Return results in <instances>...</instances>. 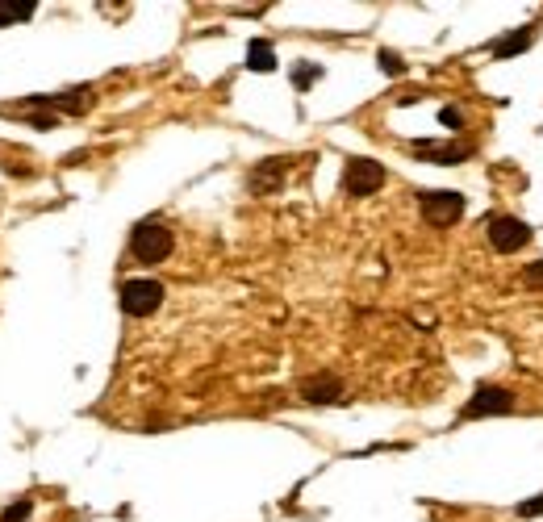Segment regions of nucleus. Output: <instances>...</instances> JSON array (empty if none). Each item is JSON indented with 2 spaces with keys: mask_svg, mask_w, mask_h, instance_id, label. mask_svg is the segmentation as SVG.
Masks as SVG:
<instances>
[{
  "mask_svg": "<svg viewBox=\"0 0 543 522\" xmlns=\"http://www.w3.org/2000/svg\"><path fill=\"white\" fill-rule=\"evenodd\" d=\"M172 247H176V234L159 218H147L130 230V255L138 264H163V259L172 255Z\"/></svg>",
  "mask_w": 543,
  "mask_h": 522,
  "instance_id": "1",
  "label": "nucleus"
},
{
  "mask_svg": "<svg viewBox=\"0 0 543 522\" xmlns=\"http://www.w3.org/2000/svg\"><path fill=\"white\" fill-rule=\"evenodd\" d=\"M418 213L422 222L435 226V230H447L464 218V197L460 193H447V188H427V193H418Z\"/></svg>",
  "mask_w": 543,
  "mask_h": 522,
  "instance_id": "2",
  "label": "nucleus"
},
{
  "mask_svg": "<svg viewBox=\"0 0 543 522\" xmlns=\"http://www.w3.org/2000/svg\"><path fill=\"white\" fill-rule=\"evenodd\" d=\"M485 239L498 255H514L531 243V226L523 218H510V213H498V218L485 222Z\"/></svg>",
  "mask_w": 543,
  "mask_h": 522,
  "instance_id": "3",
  "label": "nucleus"
},
{
  "mask_svg": "<svg viewBox=\"0 0 543 522\" xmlns=\"http://www.w3.org/2000/svg\"><path fill=\"white\" fill-rule=\"evenodd\" d=\"M163 305V284L151 280V276H134L122 284V310L130 318H147Z\"/></svg>",
  "mask_w": 543,
  "mask_h": 522,
  "instance_id": "4",
  "label": "nucleus"
},
{
  "mask_svg": "<svg viewBox=\"0 0 543 522\" xmlns=\"http://www.w3.org/2000/svg\"><path fill=\"white\" fill-rule=\"evenodd\" d=\"M514 414V393L498 389V385H481L468 397V406L460 410V422H477V418H502Z\"/></svg>",
  "mask_w": 543,
  "mask_h": 522,
  "instance_id": "5",
  "label": "nucleus"
},
{
  "mask_svg": "<svg viewBox=\"0 0 543 522\" xmlns=\"http://www.w3.org/2000/svg\"><path fill=\"white\" fill-rule=\"evenodd\" d=\"M381 184H385V168L376 159H347L343 163V188L351 197H372V193H381Z\"/></svg>",
  "mask_w": 543,
  "mask_h": 522,
  "instance_id": "6",
  "label": "nucleus"
},
{
  "mask_svg": "<svg viewBox=\"0 0 543 522\" xmlns=\"http://www.w3.org/2000/svg\"><path fill=\"white\" fill-rule=\"evenodd\" d=\"M289 168H293V159H285V155H272V159H259L255 168H251V180H247V188L255 197H264V193H276L280 184H285V176H289Z\"/></svg>",
  "mask_w": 543,
  "mask_h": 522,
  "instance_id": "7",
  "label": "nucleus"
},
{
  "mask_svg": "<svg viewBox=\"0 0 543 522\" xmlns=\"http://www.w3.org/2000/svg\"><path fill=\"white\" fill-rule=\"evenodd\" d=\"M301 397L310 401V406H330V401L343 397V381L335 372H322V376H310V381L301 385Z\"/></svg>",
  "mask_w": 543,
  "mask_h": 522,
  "instance_id": "8",
  "label": "nucleus"
},
{
  "mask_svg": "<svg viewBox=\"0 0 543 522\" xmlns=\"http://www.w3.org/2000/svg\"><path fill=\"white\" fill-rule=\"evenodd\" d=\"M34 105H51V109H63V113H88L92 105V88H67L59 97H30Z\"/></svg>",
  "mask_w": 543,
  "mask_h": 522,
  "instance_id": "9",
  "label": "nucleus"
},
{
  "mask_svg": "<svg viewBox=\"0 0 543 522\" xmlns=\"http://www.w3.org/2000/svg\"><path fill=\"white\" fill-rule=\"evenodd\" d=\"M410 155H418V159H427V163H464V159H472V142H447V147H410Z\"/></svg>",
  "mask_w": 543,
  "mask_h": 522,
  "instance_id": "10",
  "label": "nucleus"
},
{
  "mask_svg": "<svg viewBox=\"0 0 543 522\" xmlns=\"http://www.w3.org/2000/svg\"><path fill=\"white\" fill-rule=\"evenodd\" d=\"M531 42H535V30L523 26V30H510L498 46H493V59H514V55H527L531 51Z\"/></svg>",
  "mask_w": 543,
  "mask_h": 522,
  "instance_id": "11",
  "label": "nucleus"
},
{
  "mask_svg": "<svg viewBox=\"0 0 543 522\" xmlns=\"http://www.w3.org/2000/svg\"><path fill=\"white\" fill-rule=\"evenodd\" d=\"M247 67H251V71H276V51H272L268 38H255V42L247 46Z\"/></svg>",
  "mask_w": 543,
  "mask_h": 522,
  "instance_id": "12",
  "label": "nucleus"
},
{
  "mask_svg": "<svg viewBox=\"0 0 543 522\" xmlns=\"http://www.w3.org/2000/svg\"><path fill=\"white\" fill-rule=\"evenodd\" d=\"M322 80V67L318 63H293V88L305 92V88H314Z\"/></svg>",
  "mask_w": 543,
  "mask_h": 522,
  "instance_id": "13",
  "label": "nucleus"
},
{
  "mask_svg": "<svg viewBox=\"0 0 543 522\" xmlns=\"http://www.w3.org/2000/svg\"><path fill=\"white\" fill-rule=\"evenodd\" d=\"M34 0H21V5H0V26H9V21H30L34 17Z\"/></svg>",
  "mask_w": 543,
  "mask_h": 522,
  "instance_id": "14",
  "label": "nucleus"
},
{
  "mask_svg": "<svg viewBox=\"0 0 543 522\" xmlns=\"http://www.w3.org/2000/svg\"><path fill=\"white\" fill-rule=\"evenodd\" d=\"M514 514H518V518H543V493H535V497H523V502L514 506Z\"/></svg>",
  "mask_w": 543,
  "mask_h": 522,
  "instance_id": "15",
  "label": "nucleus"
},
{
  "mask_svg": "<svg viewBox=\"0 0 543 522\" xmlns=\"http://www.w3.org/2000/svg\"><path fill=\"white\" fill-rule=\"evenodd\" d=\"M376 63H381V71H389V76H406V63L393 51H376Z\"/></svg>",
  "mask_w": 543,
  "mask_h": 522,
  "instance_id": "16",
  "label": "nucleus"
},
{
  "mask_svg": "<svg viewBox=\"0 0 543 522\" xmlns=\"http://www.w3.org/2000/svg\"><path fill=\"white\" fill-rule=\"evenodd\" d=\"M30 510H34V502H30V497H21V502H13L5 514H0V522H26Z\"/></svg>",
  "mask_w": 543,
  "mask_h": 522,
  "instance_id": "17",
  "label": "nucleus"
},
{
  "mask_svg": "<svg viewBox=\"0 0 543 522\" xmlns=\"http://www.w3.org/2000/svg\"><path fill=\"white\" fill-rule=\"evenodd\" d=\"M439 122H443L447 130H460V126H464V113H460L456 105H443V109H439Z\"/></svg>",
  "mask_w": 543,
  "mask_h": 522,
  "instance_id": "18",
  "label": "nucleus"
},
{
  "mask_svg": "<svg viewBox=\"0 0 543 522\" xmlns=\"http://www.w3.org/2000/svg\"><path fill=\"white\" fill-rule=\"evenodd\" d=\"M523 284L527 289H543V259H535V264L523 272Z\"/></svg>",
  "mask_w": 543,
  "mask_h": 522,
  "instance_id": "19",
  "label": "nucleus"
}]
</instances>
